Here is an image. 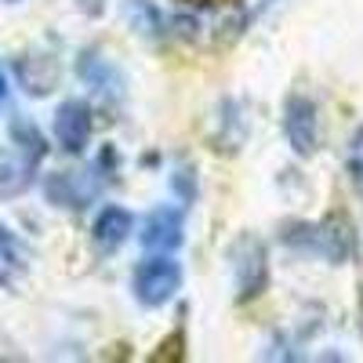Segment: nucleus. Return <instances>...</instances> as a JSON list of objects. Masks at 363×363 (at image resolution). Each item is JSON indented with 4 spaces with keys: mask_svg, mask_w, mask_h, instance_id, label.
<instances>
[{
    "mask_svg": "<svg viewBox=\"0 0 363 363\" xmlns=\"http://www.w3.org/2000/svg\"><path fill=\"white\" fill-rule=\"evenodd\" d=\"M11 138L18 142V149H22L26 157H33V160L44 157V138H40V131L29 124L26 116H15V120H11Z\"/></svg>",
    "mask_w": 363,
    "mask_h": 363,
    "instance_id": "obj_13",
    "label": "nucleus"
},
{
    "mask_svg": "<svg viewBox=\"0 0 363 363\" xmlns=\"http://www.w3.org/2000/svg\"><path fill=\"white\" fill-rule=\"evenodd\" d=\"M284 135L294 157H313L320 149V109L309 95H291L284 102Z\"/></svg>",
    "mask_w": 363,
    "mask_h": 363,
    "instance_id": "obj_4",
    "label": "nucleus"
},
{
    "mask_svg": "<svg viewBox=\"0 0 363 363\" xmlns=\"http://www.w3.org/2000/svg\"><path fill=\"white\" fill-rule=\"evenodd\" d=\"M99 171H58L44 182V193L55 207H69V211H80L87 207L91 200L99 196L102 189V178H95Z\"/></svg>",
    "mask_w": 363,
    "mask_h": 363,
    "instance_id": "obj_6",
    "label": "nucleus"
},
{
    "mask_svg": "<svg viewBox=\"0 0 363 363\" xmlns=\"http://www.w3.org/2000/svg\"><path fill=\"white\" fill-rule=\"evenodd\" d=\"M131 291L138 298V306L145 309H160L182 291V265L171 255H153L138 262L135 277H131Z\"/></svg>",
    "mask_w": 363,
    "mask_h": 363,
    "instance_id": "obj_3",
    "label": "nucleus"
},
{
    "mask_svg": "<svg viewBox=\"0 0 363 363\" xmlns=\"http://www.w3.org/2000/svg\"><path fill=\"white\" fill-rule=\"evenodd\" d=\"M91 135H95V113H91L87 102L80 99H66L55 113V142L62 153L80 157L91 145Z\"/></svg>",
    "mask_w": 363,
    "mask_h": 363,
    "instance_id": "obj_5",
    "label": "nucleus"
},
{
    "mask_svg": "<svg viewBox=\"0 0 363 363\" xmlns=\"http://www.w3.org/2000/svg\"><path fill=\"white\" fill-rule=\"evenodd\" d=\"M229 272H233V294L240 306L262 298L269 287V247L255 233H244L240 240H233L229 247Z\"/></svg>",
    "mask_w": 363,
    "mask_h": 363,
    "instance_id": "obj_2",
    "label": "nucleus"
},
{
    "mask_svg": "<svg viewBox=\"0 0 363 363\" xmlns=\"http://www.w3.org/2000/svg\"><path fill=\"white\" fill-rule=\"evenodd\" d=\"M77 77L95 91L102 102H120V99H124V77H120V69L95 48L77 58Z\"/></svg>",
    "mask_w": 363,
    "mask_h": 363,
    "instance_id": "obj_8",
    "label": "nucleus"
},
{
    "mask_svg": "<svg viewBox=\"0 0 363 363\" xmlns=\"http://www.w3.org/2000/svg\"><path fill=\"white\" fill-rule=\"evenodd\" d=\"M29 262H33L29 247L22 244V240L4 222H0V291H15L26 280Z\"/></svg>",
    "mask_w": 363,
    "mask_h": 363,
    "instance_id": "obj_10",
    "label": "nucleus"
},
{
    "mask_svg": "<svg viewBox=\"0 0 363 363\" xmlns=\"http://www.w3.org/2000/svg\"><path fill=\"white\" fill-rule=\"evenodd\" d=\"M284 244L298 255H309V258H323V262H349L352 258V229L345 218L330 215L320 222H298L284 229Z\"/></svg>",
    "mask_w": 363,
    "mask_h": 363,
    "instance_id": "obj_1",
    "label": "nucleus"
},
{
    "mask_svg": "<svg viewBox=\"0 0 363 363\" xmlns=\"http://www.w3.org/2000/svg\"><path fill=\"white\" fill-rule=\"evenodd\" d=\"M124 15L149 40H164L174 33V15H167L157 0H124Z\"/></svg>",
    "mask_w": 363,
    "mask_h": 363,
    "instance_id": "obj_11",
    "label": "nucleus"
},
{
    "mask_svg": "<svg viewBox=\"0 0 363 363\" xmlns=\"http://www.w3.org/2000/svg\"><path fill=\"white\" fill-rule=\"evenodd\" d=\"M4 99H8V77H4V69H0V106H4Z\"/></svg>",
    "mask_w": 363,
    "mask_h": 363,
    "instance_id": "obj_15",
    "label": "nucleus"
},
{
    "mask_svg": "<svg viewBox=\"0 0 363 363\" xmlns=\"http://www.w3.org/2000/svg\"><path fill=\"white\" fill-rule=\"evenodd\" d=\"M135 233V215L120 203H106L95 222H91V244H95L102 255H113L128 244V236Z\"/></svg>",
    "mask_w": 363,
    "mask_h": 363,
    "instance_id": "obj_9",
    "label": "nucleus"
},
{
    "mask_svg": "<svg viewBox=\"0 0 363 363\" xmlns=\"http://www.w3.org/2000/svg\"><path fill=\"white\" fill-rule=\"evenodd\" d=\"M33 171H37L33 157L0 149V200H18L29 186H33Z\"/></svg>",
    "mask_w": 363,
    "mask_h": 363,
    "instance_id": "obj_12",
    "label": "nucleus"
},
{
    "mask_svg": "<svg viewBox=\"0 0 363 363\" xmlns=\"http://www.w3.org/2000/svg\"><path fill=\"white\" fill-rule=\"evenodd\" d=\"M345 171H349V182L352 189L363 196V124L349 135V153H345Z\"/></svg>",
    "mask_w": 363,
    "mask_h": 363,
    "instance_id": "obj_14",
    "label": "nucleus"
},
{
    "mask_svg": "<svg viewBox=\"0 0 363 363\" xmlns=\"http://www.w3.org/2000/svg\"><path fill=\"white\" fill-rule=\"evenodd\" d=\"M186 240V218H182L178 207H157L145 215L142 225V247L153 251V255H171L182 247Z\"/></svg>",
    "mask_w": 363,
    "mask_h": 363,
    "instance_id": "obj_7",
    "label": "nucleus"
}]
</instances>
